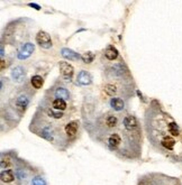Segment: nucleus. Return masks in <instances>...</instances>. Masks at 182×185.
<instances>
[{
  "mask_svg": "<svg viewBox=\"0 0 182 185\" xmlns=\"http://www.w3.org/2000/svg\"><path fill=\"white\" fill-rule=\"evenodd\" d=\"M30 103V98L26 92H22L19 93L15 99L13 100V109L15 111L22 115L26 111V109L28 108Z\"/></svg>",
  "mask_w": 182,
  "mask_h": 185,
  "instance_id": "f03ea898",
  "label": "nucleus"
},
{
  "mask_svg": "<svg viewBox=\"0 0 182 185\" xmlns=\"http://www.w3.org/2000/svg\"><path fill=\"white\" fill-rule=\"evenodd\" d=\"M33 185H46V182L42 177H35L33 180Z\"/></svg>",
  "mask_w": 182,
  "mask_h": 185,
  "instance_id": "a211bd4d",
  "label": "nucleus"
},
{
  "mask_svg": "<svg viewBox=\"0 0 182 185\" xmlns=\"http://www.w3.org/2000/svg\"><path fill=\"white\" fill-rule=\"evenodd\" d=\"M36 43L42 47V49H48L52 47V39L51 36L44 30H40L36 35Z\"/></svg>",
  "mask_w": 182,
  "mask_h": 185,
  "instance_id": "7ed1b4c3",
  "label": "nucleus"
},
{
  "mask_svg": "<svg viewBox=\"0 0 182 185\" xmlns=\"http://www.w3.org/2000/svg\"><path fill=\"white\" fill-rule=\"evenodd\" d=\"M61 53H62V56L65 57V59H81L80 55H79L78 53L73 52L72 49H63L61 51Z\"/></svg>",
  "mask_w": 182,
  "mask_h": 185,
  "instance_id": "2eb2a0df",
  "label": "nucleus"
},
{
  "mask_svg": "<svg viewBox=\"0 0 182 185\" xmlns=\"http://www.w3.org/2000/svg\"><path fill=\"white\" fill-rule=\"evenodd\" d=\"M77 80H78V82L81 84V85H89V84L91 83V80H92V79H91L90 74H89L88 72H86V71H81V72L78 74Z\"/></svg>",
  "mask_w": 182,
  "mask_h": 185,
  "instance_id": "f8f14e48",
  "label": "nucleus"
},
{
  "mask_svg": "<svg viewBox=\"0 0 182 185\" xmlns=\"http://www.w3.org/2000/svg\"><path fill=\"white\" fill-rule=\"evenodd\" d=\"M110 107L115 111H121L125 108V101L120 98H111L110 100Z\"/></svg>",
  "mask_w": 182,
  "mask_h": 185,
  "instance_id": "9d476101",
  "label": "nucleus"
},
{
  "mask_svg": "<svg viewBox=\"0 0 182 185\" xmlns=\"http://www.w3.org/2000/svg\"><path fill=\"white\" fill-rule=\"evenodd\" d=\"M102 90H104V92L107 94L108 97H115V95L118 94V92H119L117 86L114 83H111V82H108V83L104 84Z\"/></svg>",
  "mask_w": 182,
  "mask_h": 185,
  "instance_id": "1a4fd4ad",
  "label": "nucleus"
},
{
  "mask_svg": "<svg viewBox=\"0 0 182 185\" xmlns=\"http://www.w3.org/2000/svg\"><path fill=\"white\" fill-rule=\"evenodd\" d=\"M104 56L109 61H115L118 57V51L114 47V46H108L107 49L104 51Z\"/></svg>",
  "mask_w": 182,
  "mask_h": 185,
  "instance_id": "4468645a",
  "label": "nucleus"
},
{
  "mask_svg": "<svg viewBox=\"0 0 182 185\" xmlns=\"http://www.w3.org/2000/svg\"><path fill=\"white\" fill-rule=\"evenodd\" d=\"M34 49H35V46L33 45L32 43H26L24 46H22V49L18 51L17 56H18L19 59H25L32 55Z\"/></svg>",
  "mask_w": 182,
  "mask_h": 185,
  "instance_id": "423d86ee",
  "label": "nucleus"
},
{
  "mask_svg": "<svg viewBox=\"0 0 182 185\" xmlns=\"http://www.w3.org/2000/svg\"><path fill=\"white\" fill-rule=\"evenodd\" d=\"M1 182L3 183H11L15 180V175H13V169H6L1 172Z\"/></svg>",
  "mask_w": 182,
  "mask_h": 185,
  "instance_id": "ddd939ff",
  "label": "nucleus"
},
{
  "mask_svg": "<svg viewBox=\"0 0 182 185\" xmlns=\"http://www.w3.org/2000/svg\"><path fill=\"white\" fill-rule=\"evenodd\" d=\"M43 83H44V80L40 75H34V76L30 79V84H32L33 88L36 89V90L42 88V86H43Z\"/></svg>",
  "mask_w": 182,
  "mask_h": 185,
  "instance_id": "dca6fc26",
  "label": "nucleus"
},
{
  "mask_svg": "<svg viewBox=\"0 0 182 185\" xmlns=\"http://www.w3.org/2000/svg\"><path fill=\"white\" fill-rule=\"evenodd\" d=\"M145 129L151 145L158 153L182 162L181 127L155 101L145 113Z\"/></svg>",
  "mask_w": 182,
  "mask_h": 185,
  "instance_id": "f257e3e1",
  "label": "nucleus"
},
{
  "mask_svg": "<svg viewBox=\"0 0 182 185\" xmlns=\"http://www.w3.org/2000/svg\"><path fill=\"white\" fill-rule=\"evenodd\" d=\"M59 67H60V72H61L62 78L64 79V80L69 81V82L72 80V76H73V74H74V69H73L72 65L69 64L67 62L62 61V62H60Z\"/></svg>",
  "mask_w": 182,
  "mask_h": 185,
  "instance_id": "20e7f679",
  "label": "nucleus"
},
{
  "mask_svg": "<svg viewBox=\"0 0 182 185\" xmlns=\"http://www.w3.org/2000/svg\"><path fill=\"white\" fill-rule=\"evenodd\" d=\"M78 129H79V122L77 120L69 121L67 126H65V135H67V140L73 139L77 134H78Z\"/></svg>",
  "mask_w": 182,
  "mask_h": 185,
  "instance_id": "39448f33",
  "label": "nucleus"
},
{
  "mask_svg": "<svg viewBox=\"0 0 182 185\" xmlns=\"http://www.w3.org/2000/svg\"><path fill=\"white\" fill-rule=\"evenodd\" d=\"M53 95H54V99H62V100H65V101L70 99V92L67 91V88H64V86L62 85L54 89Z\"/></svg>",
  "mask_w": 182,
  "mask_h": 185,
  "instance_id": "0eeeda50",
  "label": "nucleus"
},
{
  "mask_svg": "<svg viewBox=\"0 0 182 185\" xmlns=\"http://www.w3.org/2000/svg\"><path fill=\"white\" fill-rule=\"evenodd\" d=\"M25 76H26V73L22 66L13 67L11 71V78L15 82H23L25 80Z\"/></svg>",
  "mask_w": 182,
  "mask_h": 185,
  "instance_id": "6e6552de",
  "label": "nucleus"
},
{
  "mask_svg": "<svg viewBox=\"0 0 182 185\" xmlns=\"http://www.w3.org/2000/svg\"><path fill=\"white\" fill-rule=\"evenodd\" d=\"M51 105L53 109L59 110V111H64L67 108V101H65V100H62V99H52Z\"/></svg>",
  "mask_w": 182,
  "mask_h": 185,
  "instance_id": "9b49d317",
  "label": "nucleus"
},
{
  "mask_svg": "<svg viewBox=\"0 0 182 185\" xmlns=\"http://www.w3.org/2000/svg\"><path fill=\"white\" fill-rule=\"evenodd\" d=\"M81 59H83V62L84 63H87V64H89V63H91V62L94 61V55L91 52H88V53H84L81 56Z\"/></svg>",
  "mask_w": 182,
  "mask_h": 185,
  "instance_id": "f3484780",
  "label": "nucleus"
}]
</instances>
